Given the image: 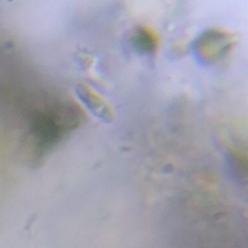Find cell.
I'll return each instance as SVG.
<instances>
[{"label": "cell", "instance_id": "obj_2", "mask_svg": "<svg viewBox=\"0 0 248 248\" xmlns=\"http://www.w3.org/2000/svg\"><path fill=\"white\" fill-rule=\"evenodd\" d=\"M154 39V36L150 32L145 29H140L134 37L135 46H137L140 51L150 52L154 49L156 45V41Z\"/></svg>", "mask_w": 248, "mask_h": 248}, {"label": "cell", "instance_id": "obj_1", "mask_svg": "<svg viewBox=\"0 0 248 248\" xmlns=\"http://www.w3.org/2000/svg\"><path fill=\"white\" fill-rule=\"evenodd\" d=\"M78 94L80 97L88 104V106L93 109H95V112H100L102 116L108 117L109 115V108L108 106L101 100V98L96 95L94 92H92L87 87H80L78 89Z\"/></svg>", "mask_w": 248, "mask_h": 248}]
</instances>
